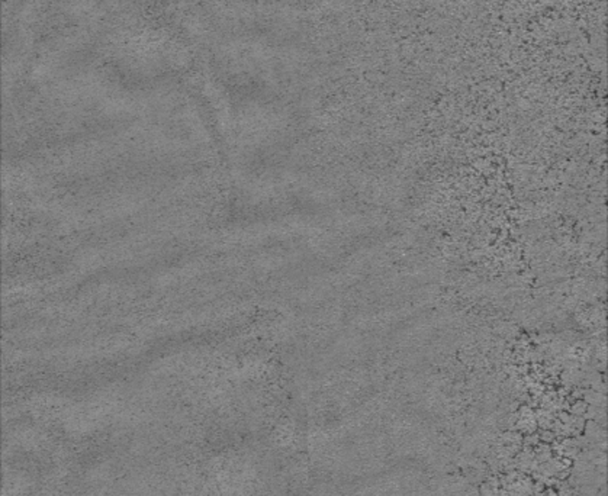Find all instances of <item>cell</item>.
I'll use <instances>...</instances> for the list:
<instances>
[{
	"label": "cell",
	"instance_id": "1",
	"mask_svg": "<svg viewBox=\"0 0 608 496\" xmlns=\"http://www.w3.org/2000/svg\"><path fill=\"white\" fill-rule=\"evenodd\" d=\"M525 445H537L539 443V435L537 434H528L527 441H524Z\"/></svg>",
	"mask_w": 608,
	"mask_h": 496
},
{
	"label": "cell",
	"instance_id": "2",
	"mask_svg": "<svg viewBox=\"0 0 608 496\" xmlns=\"http://www.w3.org/2000/svg\"><path fill=\"white\" fill-rule=\"evenodd\" d=\"M540 438L543 441H546V443H550V441L555 440V434H552V432H544V434H541Z\"/></svg>",
	"mask_w": 608,
	"mask_h": 496
}]
</instances>
